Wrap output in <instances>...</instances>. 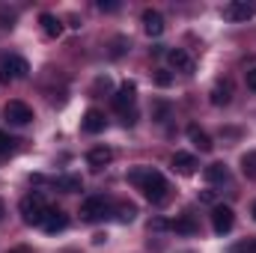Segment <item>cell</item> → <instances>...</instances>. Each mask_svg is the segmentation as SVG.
<instances>
[{
	"label": "cell",
	"mask_w": 256,
	"mask_h": 253,
	"mask_svg": "<svg viewBox=\"0 0 256 253\" xmlns=\"http://www.w3.org/2000/svg\"><path fill=\"white\" fill-rule=\"evenodd\" d=\"M128 182L143 190V196H146L152 206H161V202H167V196H170V182L164 179V173H158V170H152V167L131 170V173H128Z\"/></svg>",
	"instance_id": "cell-1"
},
{
	"label": "cell",
	"mask_w": 256,
	"mask_h": 253,
	"mask_svg": "<svg viewBox=\"0 0 256 253\" xmlns=\"http://www.w3.org/2000/svg\"><path fill=\"white\" fill-rule=\"evenodd\" d=\"M21 218H24V224H30V226H42V220H45V212L51 208L48 202H45V196L42 194H27L24 200H21Z\"/></svg>",
	"instance_id": "cell-2"
},
{
	"label": "cell",
	"mask_w": 256,
	"mask_h": 253,
	"mask_svg": "<svg viewBox=\"0 0 256 253\" xmlns=\"http://www.w3.org/2000/svg\"><path fill=\"white\" fill-rule=\"evenodd\" d=\"M27 72H30V66H27L24 57H18V54H3L0 57V80L3 84L21 80V78H27Z\"/></svg>",
	"instance_id": "cell-3"
},
{
	"label": "cell",
	"mask_w": 256,
	"mask_h": 253,
	"mask_svg": "<svg viewBox=\"0 0 256 253\" xmlns=\"http://www.w3.org/2000/svg\"><path fill=\"white\" fill-rule=\"evenodd\" d=\"M108 212H110V202H108L104 196H86V200L80 202V220H86V224L102 220Z\"/></svg>",
	"instance_id": "cell-4"
},
{
	"label": "cell",
	"mask_w": 256,
	"mask_h": 253,
	"mask_svg": "<svg viewBox=\"0 0 256 253\" xmlns=\"http://www.w3.org/2000/svg\"><path fill=\"white\" fill-rule=\"evenodd\" d=\"M232 226H236V212L230 206H214L212 208V230L218 236H226Z\"/></svg>",
	"instance_id": "cell-5"
},
{
	"label": "cell",
	"mask_w": 256,
	"mask_h": 253,
	"mask_svg": "<svg viewBox=\"0 0 256 253\" xmlns=\"http://www.w3.org/2000/svg\"><path fill=\"white\" fill-rule=\"evenodd\" d=\"M254 15H256L254 0H232V3L224 6V18H230V21H248Z\"/></svg>",
	"instance_id": "cell-6"
},
{
	"label": "cell",
	"mask_w": 256,
	"mask_h": 253,
	"mask_svg": "<svg viewBox=\"0 0 256 253\" xmlns=\"http://www.w3.org/2000/svg\"><path fill=\"white\" fill-rule=\"evenodd\" d=\"M6 120H9L12 126H30V122H33V108L15 98V102L6 104Z\"/></svg>",
	"instance_id": "cell-7"
},
{
	"label": "cell",
	"mask_w": 256,
	"mask_h": 253,
	"mask_svg": "<svg viewBox=\"0 0 256 253\" xmlns=\"http://www.w3.org/2000/svg\"><path fill=\"white\" fill-rule=\"evenodd\" d=\"M140 21H143V30H146V36H155V39H158V36L164 33V27H167V24H164V15H161L158 9H146Z\"/></svg>",
	"instance_id": "cell-8"
},
{
	"label": "cell",
	"mask_w": 256,
	"mask_h": 253,
	"mask_svg": "<svg viewBox=\"0 0 256 253\" xmlns=\"http://www.w3.org/2000/svg\"><path fill=\"white\" fill-rule=\"evenodd\" d=\"M134 98H137V86H134V80H126V84H120V90L114 96V108L126 114V108L134 104Z\"/></svg>",
	"instance_id": "cell-9"
},
{
	"label": "cell",
	"mask_w": 256,
	"mask_h": 253,
	"mask_svg": "<svg viewBox=\"0 0 256 253\" xmlns=\"http://www.w3.org/2000/svg\"><path fill=\"white\" fill-rule=\"evenodd\" d=\"M66 226H68V218H66L63 212H60V208H54V206H51V208L45 212V220H42V230L54 236V232H63Z\"/></svg>",
	"instance_id": "cell-10"
},
{
	"label": "cell",
	"mask_w": 256,
	"mask_h": 253,
	"mask_svg": "<svg viewBox=\"0 0 256 253\" xmlns=\"http://www.w3.org/2000/svg\"><path fill=\"white\" fill-rule=\"evenodd\" d=\"M167 63L173 66L176 72H185V74L194 72V60L185 48H170V51H167Z\"/></svg>",
	"instance_id": "cell-11"
},
{
	"label": "cell",
	"mask_w": 256,
	"mask_h": 253,
	"mask_svg": "<svg viewBox=\"0 0 256 253\" xmlns=\"http://www.w3.org/2000/svg\"><path fill=\"white\" fill-rule=\"evenodd\" d=\"M114 161V149L110 146H92L90 152H86V164L92 167V170H102V167H108Z\"/></svg>",
	"instance_id": "cell-12"
},
{
	"label": "cell",
	"mask_w": 256,
	"mask_h": 253,
	"mask_svg": "<svg viewBox=\"0 0 256 253\" xmlns=\"http://www.w3.org/2000/svg\"><path fill=\"white\" fill-rule=\"evenodd\" d=\"M104 126H108V120H104V114L96 110V108H90V110L84 114V120H80V128H84L86 134H98V131H104Z\"/></svg>",
	"instance_id": "cell-13"
},
{
	"label": "cell",
	"mask_w": 256,
	"mask_h": 253,
	"mask_svg": "<svg viewBox=\"0 0 256 253\" xmlns=\"http://www.w3.org/2000/svg\"><path fill=\"white\" fill-rule=\"evenodd\" d=\"M196 167H200V164H196V158H194L191 152H176V155H173V170H176V173H182V176H194Z\"/></svg>",
	"instance_id": "cell-14"
},
{
	"label": "cell",
	"mask_w": 256,
	"mask_h": 253,
	"mask_svg": "<svg viewBox=\"0 0 256 253\" xmlns=\"http://www.w3.org/2000/svg\"><path fill=\"white\" fill-rule=\"evenodd\" d=\"M39 24H42V33H45L48 39H57V36L63 33V21H60L57 15H51V12H42V15H39Z\"/></svg>",
	"instance_id": "cell-15"
},
{
	"label": "cell",
	"mask_w": 256,
	"mask_h": 253,
	"mask_svg": "<svg viewBox=\"0 0 256 253\" xmlns=\"http://www.w3.org/2000/svg\"><path fill=\"white\" fill-rule=\"evenodd\" d=\"M202 176H206L208 185H218V182H226V179H230V170H226V164L214 161V164H208V167L202 170Z\"/></svg>",
	"instance_id": "cell-16"
},
{
	"label": "cell",
	"mask_w": 256,
	"mask_h": 253,
	"mask_svg": "<svg viewBox=\"0 0 256 253\" xmlns=\"http://www.w3.org/2000/svg\"><path fill=\"white\" fill-rule=\"evenodd\" d=\"M188 137H191V143L200 149V152H212V146H214V143H212V137H208V134H206L200 126L188 128Z\"/></svg>",
	"instance_id": "cell-17"
},
{
	"label": "cell",
	"mask_w": 256,
	"mask_h": 253,
	"mask_svg": "<svg viewBox=\"0 0 256 253\" xmlns=\"http://www.w3.org/2000/svg\"><path fill=\"white\" fill-rule=\"evenodd\" d=\"M170 230L179 232V236H194L196 232V220H194V214H182V218H176L170 224Z\"/></svg>",
	"instance_id": "cell-18"
},
{
	"label": "cell",
	"mask_w": 256,
	"mask_h": 253,
	"mask_svg": "<svg viewBox=\"0 0 256 253\" xmlns=\"http://www.w3.org/2000/svg\"><path fill=\"white\" fill-rule=\"evenodd\" d=\"M232 102V86L230 84H218L214 90H212V104L214 108H224V104H230Z\"/></svg>",
	"instance_id": "cell-19"
},
{
	"label": "cell",
	"mask_w": 256,
	"mask_h": 253,
	"mask_svg": "<svg viewBox=\"0 0 256 253\" xmlns=\"http://www.w3.org/2000/svg\"><path fill=\"white\" fill-rule=\"evenodd\" d=\"M57 188L66 190V194H74V190H84V182H80V176H60Z\"/></svg>",
	"instance_id": "cell-20"
},
{
	"label": "cell",
	"mask_w": 256,
	"mask_h": 253,
	"mask_svg": "<svg viewBox=\"0 0 256 253\" xmlns=\"http://www.w3.org/2000/svg\"><path fill=\"white\" fill-rule=\"evenodd\" d=\"M242 173H244L248 179H256V149H250V152L242 155Z\"/></svg>",
	"instance_id": "cell-21"
},
{
	"label": "cell",
	"mask_w": 256,
	"mask_h": 253,
	"mask_svg": "<svg viewBox=\"0 0 256 253\" xmlns=\"http://www.w3.org/2000/svg\"><path fill=\"white\" fill-rule=\"evenodd\" d=\"M134 218H137V206H131V202H120V206H116V220L131 224Z\"/></svg>",
	"instance_id": "cell-22"
},
{
	"label": "cell",
	"mask_w": 256,
	"mask_h": 253,
	"mask_svg": "<svg viewBox=\"0 0 256 253\" xmlns=\"http://www.w3.org/2000/svg\"><path fill=\"white\" fill-rule=\"evenodd\" d=\"M15 21H18L15 9H9V6H0V27H3V30H9V27H15Z\"/></svg>",
	"instance_id": "cell-23"
},
{
	"label": "cell",
	"mask_w": 256,
	"mask_h": 253,
	"mask_svg": "<svg viewBox=\"0 0 256 253\" xmlns=\"http://www.w3.org/2000/svg\"><path fill=\"white\" fill-rule=\"evenodd\" d=\"M110 45H114V48H110V57H122V54H126V48H128V39H126V36H116Z\"/></svg>",
	"instance_id": "cell-24"
},
{
	"label": "cell",
	"mask_w": 256,
	"mask_h": 253,
	"mask_svg": "<svg viewBox=\"0 0 256 253\" xmlns=\"http://www.w3.org/2000/svg\"><path fill=\"white\" fill-rule=\"evenodd\" d=\"M12 143H15V140H12V137H9V134H3V131H0V158H3V155H9V152H12Z\"/></svg>",
	"instance_id": "cell-25"
},
{
	"label": "cell",
	"mask_w": 256,
	"mask_h": 253,
	"mask_svg": "<svg viewBox=\"0 0 256 253\" xmlns=\"http://www.w3.org/2000/svg\"><path fill=\"white\" fill-rule=\"evenodd\" d=\"M149 230H152V232H164V230H170V220L155 218V220H149Z\"/></svg>",
	"instance_id": "cell-26"
},
{
	"label": "cell",
	"mask_w": 256,
	"mask_h": 253,
	"mask_svg": "<svg viewBox=\"0 0 256 253\" xmlns=\"http://www.w3.org/2000/svg\"><path fill=\"white\" fill-rule=\"evenodd\" d=\"M155 84L158 86H170L173 84V74L170 72H155Z\"/></svg>",
	"instance_id": "cell-27"
},
{
	"label": "cell",
	"mask_w": 256,
	"mask_h": 253,
	"mask_svg": "<svg viewBox=\"0 0 256 253\" xmlns=\"http://www.w3.org/2000/svg\"><path fill=\"white\" fill-rule=\"evenodd\" d=\"M102 90H104V92L110 90V78H108V74H104V78H98V80L92 84V92H102Z\"/></svg>",
	"instance_id": "cell-28"
},
{
	"label": "cell",
	"mask_w": 256,
	"mask_h": 253,
	"mask_svg": "<svg viewBox=\"0 0 256 253\" xmlns=\"http://www.w3.org/2000/svg\"><path fill=\"white\" fill-rule=\"evenodd\" d=\"M244 84H248V90L256 92V68H248V72H244Z\"/></svg>",
	"instance_id": "cell-29"
},
{
	"label": "cell",
	"mask_w": 256,
	"mask_h": 253,
	"mask_svg": "<svg viewBox=\"0 0 256 253\" xmlns=\"http://www.w3.org/2000/svg\"><path fill=\"white\" fill-rule=\"evenodd\" d=\"M98 9H102V12H114V9H120V3H104V0H102Z\"/></svg>",
	"instance_id": "cell-30"
},
{
	"label": "cell",
	"mask_w": 256,
	"mask_h": 253,
	"mask_svg": "<svg viewBox=\"0 0 256 253\" xmlns=\"http://www.w3.org/2000/svg\"><path fill=\"white\" fill-rule=\"evenodd\" d=\"M200 200H202V202H214V190H202Z\"/></svg>",
	"instance_id": "cell-31"
},
{
	"label": "cell",
	"mask_w": 256,
	"mask_h": 253,
	"mask_svg": "<svg viewBox=\"0 0 256 253\" xmlns=\"http://www.w3.org/2000/svg\"><path fill=\"white\" fill-rule=\"evenodd\" d=\"M9 253H27V248H15V250H9Z\"/></svg>",
	"instance_id": "cell-32"
},
{
	"label": "cell",
	"mask_w": 256,
	"mask_h": 253,
	"mask_svg": "<svg viewBox=\"0 0 256 253\" xmlns=\"http://www.w3.org/2000/svg\"><path fill=\"white\" fill-rule=\"evenodd\" d=\"M0 220H3V200H0Z\"/></svg>",
	"instance_id": "cell-33"
},
{
	"label": "cell",
	"mask_w": 256,
	"mask_h": 253,
	"mask_svg": "<svg viewBox=\"0 0 256 253\" xmlns=\"http://www.w3.org/2000/svg\"><path fill=\"white\" fill-rule=\"evenodd\" d=\"M254 220H256V206H254Z\"/></svg>",
	"instance_id": "cell-34"
}]
</instances>
